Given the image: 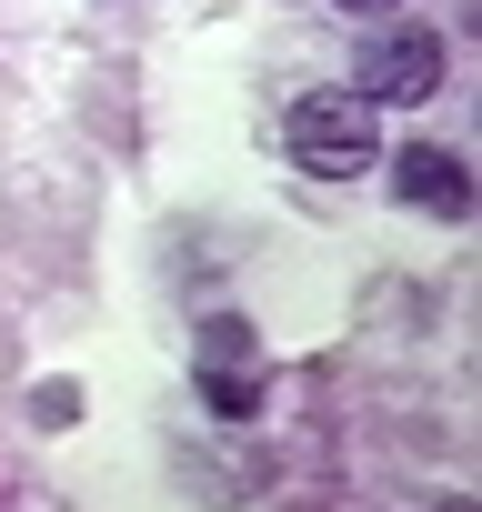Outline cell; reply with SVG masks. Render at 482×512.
I'll return each mask as SVG.
<instances>
[{"instance_id": "5b68a950", "label": "cell", "mask_w": 482, "mask_h": 512, "mask_svg": "<svg viewBox=\"0 0 482 512\" xmlns=\"http://www.w3.org/2000/svg\"><path fill=\"white\" fill-rule=\"evenodd\" d=\"M31 422H41V432H71V422H81V382H41V392H31Z\"/></svg>"}, {"instance_id": "8992f818", "label": "cell", "mask_w": 482, "mask_h": 512, "mask_svg": "<svg viewBox=\"0 0 482 512\" xmlns=\"http://www.w3.org/2000/svg\"><path fill=\"white\" fill-rule=\"evenodd\" d=\"M342 11H402V0H342Z\"/></svg>"}, {"instance_id": "3957f363", "label": "cell", "mask_w": 482, "mask_h": 512, "mask_svg": "<svg viewBox=\"0 0 482 512\" xmlns=\"http://www.w3.org/2000/svg\"><path fill=\"white\" fill-rule=\"evenodd\" d=\"M432 91H442V41H432L422 21H392V31L362 41L352 101H432Z\"/></svg>"}, {"instance_id": "7a4b0ae2", "label": "cell", "mask_w": 482, "mask_h": 512, "mask_svg": "<svg viewBox=\"0 0 482 512\" xmlns=\"http://www.w3.org/2000/svg\"><path fill=\"white\" fill-rule=\"evenodd\" d=\"M191 382L221 422H252L262 412V332L241 322V312H211L201 342H191Z\"/></svg>"}, {"instance_id": "277c9868", "label": "cell", "mask_w": 482, "mask_h": 512, "mask_svg": "<svg viewBox=\"0 0 482 512\" xmlns=\"http://www.w3.org/2000/svg\"><path fill=\"white\" fill-rule=\"evenodd\" d=\"M392 191H402L412 211H432V221H472V171H462L452 151H432V141H412V151L392 161Z\"/></svg>"}, {"instance_id": "6da1fadb", "label": "cell", "mask_w": 482, "mask_h": 512, "mask_svg": "<svg viewBox=\"0 0 482 512\" xmlns=\"http://www.w3.org/2000/svg\"><path fill=\"white\" fill-rule=\"evenodd\" d=\"M282 151L312 171V181H362L382 161V131H372V101L352 91H302L292 121H282Z\"/></svg>"}]
</instances>
